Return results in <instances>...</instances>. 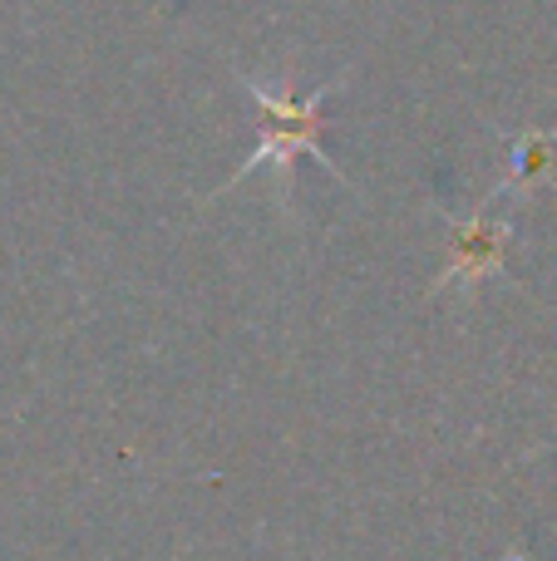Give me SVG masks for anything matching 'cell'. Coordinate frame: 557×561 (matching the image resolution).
<instances>
[{
  "label": "cell",
  "instance_id": "6da1fadb",
  "mask_svg": "<svg viewBox=\"0 0 557 561\" xmlns=\"http://www.w3.org/2000/svg\"><path fill=\"white\" fill-rule=\"evenodd\" d=\"M341 89V79L326 89H316V94H306L302 104L292 99V89H266L257 84V79H247V94L257 99V108H262V144H257V153L247 158L242 168L232 173V183H242V178H252L257 168H276V178H282V187L292 193V163L296 153H316L326 168H331V158L321 153V124H326V99ZM336 173V168H331ZM227 183V187H232Z\"/></svg>",
  "mask_w": 557,
  "mask_h": 561
},
{
  "label": "cell",
  "instance_id": "7a4b0ae2",
  "mask_svg": "<svg viewBox=\"0 0 557 561\" xmlns=\"http://www.w3.org/2000/svg\"><path fill=\"white\" fill-rule=\"evenodd\" d=\"M509 242H513L509 222H489V217L454 222L450 266L434 276V296H444V290H469V286H479L484 276L503 272V262H509Z\"/></svg>",
  "mask_w": 557,
  "mask_h": 561
},
{
  "label": "cell",
  "instance_id": "3957f363",
  "mask_svg": "<svg viewBox=\"0 0 557 561\" xmlns=\"http://www.w3.org/2000/svg\"><path fill=\"white\" fill-rule=\"evenodd\" d=\"M548 148H553V138H543V134H528L523 138V158H519V173H513V183H533V178H543V168H548Z\"/></svg>",
  "mask_w": 557,
  "mask_h": 561
}]
</instances>
